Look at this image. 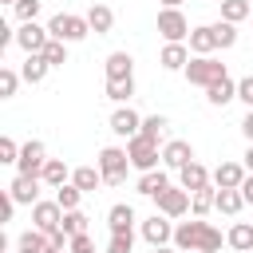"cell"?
Returning <instances> with one entry per match:
<instances>
[{
	"instance_id": "cell-1",
	"label": "cell",
	"mask_w": 253,
	"mask_h": 253,
	"mask_svg": "<svg viewBox=\"0 0 253 253\" xmlns=\"http://www.w3.org/2000/svg\"><path fill=\"white\" fill-rule=\"evenodd\" d=\"M174 249H178V253H217V249H221V229H213V225L202 221V217L178 221V225H174Z\"/></svg>"
},
{
	"instance_id": "cell-2",
	"label": "cell",
	"mask_w": 253,
	"mask_h": 253,
	"mask_svg": "<svg viewBox=\"0 0 253 253\" xmlns=\"http://www.w3.org/2000/svg\"><path fill=\"white\" fill-rule=\"evenodd\" d=\"M47 32H51V40H59V43H79V40L91 36V24H87V16L55 12V16L47 20Z\"/></svg>"
},
{
	"instance_id": "cell-3",
	"label": "cell",
	"mask_w": 253,
	"mask_h": 253,
	"mask_svg": "<svg viewBox=\"0 0 253 253\" xmlns=\"http://www.w3.org/2000/svg\"><path fill=\"white\" fill-rule=\"evenodd\" d=\"M99 174H103V186H123L126 182V170H130V158H126V146H103L99 158H95Z\"/></svg>"
},
{
	"instance_id": "cell-4",
	"label": "cell",
	"mask_w": 253,
	"mask_h": 253,
	"mask_svg": "<svg viewBox=\"0 0 253 253\" xmlns=\"http://www.w3.org/2000/svg\"><path fill=\"white\" fill-rule=\"evenodd\" d=\"M229 71H225V63L221 59H213V55H194L190 63H186V79L194 83V87H213V83H221Z\"/></svg>"
},
{
	"instance_id": "cell-5",
	"label": "cell",
	"mask_w": 253,
	"mask_h": 253,
	"mask_svg": "<svg viewBox=\"0 0 253 253\" xmlns=\"http://www.w3.org/2000/svg\"><path fill=\"white\" fill-rule=\"evenodd\" d=\"M126 158H130V166H134L138 174H146V170H158V158H162V150H158V142H154V138H146V134H134V138L126 142Z\"/></svg>"
},
{
	"instance_id": "cell-6",
	"label": "cell",
	"mask_w": 253,
	"mask_h": 253,
	"mask_svg": "<svg viewBox=\"0 0 253 253\" xmlns=\"http://www.w3.org/2000/svg\"><path fill=\"white\" fill-rule=\"evenodd\" d=\"M190 20L182 16V8H162L158 12V36L166 43H190Z\"/></svg>"
},
{
	"instance_id": "cell-7",
	"label": "cell",
	"mask_w": 253,
	"mask_h": 253,
	"mask_svg": "<svg viewBox=\"0 0 253 253\" xmlns=\"http://www.w3.org/2000/svg\"><path fill=\"white\" fill-rule=\"evenodd\" d=\"M142 241L150 245V249H162V245H174V225H170V217L166 213H150L142 225Z\"/></svg>"
},
{
	"instance_id": "cell-8",
	"label": "cell",
	"mask_w": 253,
	"mask_h": 253,
	"mask_svg": "<svg viewBox=\"0 0 253 253\" xmlns=\"http://www.w3.org/2000/svg\"><path fill=\"white\" fill-rule=\"evenodd\" d=\"M43 166H47V146H43L40 138H28V142L20 146V162H16V170H20V174L40 178V174H43Z\"/></svg>"
},
{
	"instance_id": "cell-9",
	"label": "cell",
	"mask_w": 253,
	"mask_h": 253,
	"mask_svg": "<svg viewBox=\"0 0 253 253\" xmlns=\"http://www.w3.org/2000/svg\"><path fill=\"white\" fill-rule=\"evenodd\" d=\"M59 221H63V206L51 198V202H36L32 206V229H40V233H55L59 229Z\"/></svg>"
},
{
	"instance_id": "cell-10",
	"label": "cell",
	"mask_w": 253,
	"mask_h": 253,
	"mask_svg": "<svg viewBox=\"0 0 253 253\" xmlns=\"http://www.w3.org/2000/svg\"><path fill=\"white\" fill-rule=\"evenodd\" d=\"M16 43L24 47V55H43V47L51 43V32L40 24H20L16 28Z\"/></svg>"
},
{
	"instance_id": "cell-11",
	"label": "cell",
	"mask_w": 253,
	"mask_h": 253,
	"mask_svg": "<svg viewBox=\"0 0 253 253\" xmlns=\"http://www.w3.org/2000/svg\"><path fill=\"white\" fill-rule=\"evenodd\" d=\"M190 202H194V194H190V190H182V186H170L166 194H158V198H154L158 213H166V217H182V213L190 210Z\"/></svg>"
},
{
	"instance_id": "cell-12",
	"label": "cell",
	"mask_w": 253,
	"mask_h": 253,
	"mask_svg": "<svg viewBox=\"0 0 253 253\" xmlns=\"http://www.w3.org/2000/svg\"><path fill=\"white\" fill-rule=\"evenodd\" d=\"M111 130L119 134V138H134V134H142V115L134 111V107H115V115H111Z\"/></svg>"
},
{
	"instance_id": "cell-13",
	"label": "cell",
	"mask_w": 253,
	"mask_h": 253,
	"mask_svg": "<svg viewBox=\"0 0 253 253\" xmlns=\"http://www.w3.org/2000/svg\"><path fill=\"white\" fill-rule=\"evenodd\" d=\"M40 182H43V178L16 174V178L8 182V194H12V202H16V206H36V202H40Z\"/></svg>"
},
{
	"instance_id": "cell-14",
	"label": "cell",
	"mask_w": 253,
	"mask_h": 253,
	"mask_svg": "<svg viewBox=\"0 0 253 253\" xmlns=\"http://www.w3.org/2000/svg\"><path fill=\"white\" fill-rule=\"evenodd\" d=\"M162 162H166L170 170H182V166L194 162V146H190L186 138H170V142L162 146Z\"/></svg>"
},
{
	"instance_id": "cell-15",
	"label": "cell",
	"mask_w": 253,
	"mask_h": 253,
	"mask_svg": "<svg viewBox=\"0 0 253 253\" xmlns=\"http://www.w3.org/2000/svg\"><path fill=\"white\" fill-rule=\"evenodd\" d=\"M245 178H249V170H245L241 162H221V166L213 170V186H217V190H241Z\"/></svg>"
},
{
	"instance_id": "cell-16",
	"label": "cell",
	"mask_w": 253,
	"mask_h": 253,
	"mask_svg": "<svg viewBox=\"0 0 253 253\" xmlns=\"http://www.w3.org/2000/svg\"><path fill=\"white\" fill-rule=\"evenodd\" d=\"M134 190H138L142 198H158V194L170 190V174H166V170H146V174H138Z\"/></svg>"
},
{
	"instance_id": "cell-17",
	"label": "cell",
	"mask_w": 253,
	"mask_h": 253,
	"mask_svg": "<svg viewBox=\"0 0 253 253\" xmlns=\"http://www.w3.org/2000/svg\"><path fill=\"white\" fill-rule=\"evenodd\" d=\"M178 186H182V190H190V194H198V190H206V186H210V170H206L202 162H190V166H182V170H178Z\"/></svg>"
},
{
	"instance_id": "cell-18",
	"label": "cell",
	"mask_w": 253,
	"mask_h": 253,
	"mask_svg": "<svg viewBox=\"0 0 253 253\" xmlns=\"http://www.w3.org/2000/svg\"><path fill=\"white\" fill-rule=\"evenodd\" d=\"M134 210L126 206V202H115L111 210H107V225H111V233H134Z\"/></svg>"
},
{
	"instance_id": "cell-19",
	"label": "cell",
	"mask_w": 253,
	"mask_h": 253,
	"mask_svg": "<svg viewBox=\"0 0 253 253\" xmlns=\"http://www.w3.org/2000/svg\"><path fill=\"white\" fill-rule=\"evenodd\" d=\"M190 51H194V55H213V51H217L213 24H198V28L190 32Z\"/></svg>"
},
{
	"instance_id": "cell-20",
	"label": "cell",
	"mask_w": 253,
	"mask_h": 253,
	"mask_svg": "<svg viewBox=\"0 0 253 253\" xmlns=\"http://www.w3.org/2000/svg\"><path fill=\"white\" fill-rule=\"evenodd\" d=\"M190 59H194V55H190V43H166L162 55H158V63H162L166 71H186Z\"/></svg>"
},
{
	"instance_id": "cell-21",
	"label": "cell",
	"mask_w": 253,
	"mask_h": 253,
	"mask_svg": "<svg viewBox=\"0 0 253 253\" xmlns=\"http://www.w3.org/2000/svg\"><path fill=\"white\" fill-rule=\"evenodd\" d=\"M107 79H134V55L130 51H111L107 55Z\"/></svg>"
},
{
	"instance_id": "cell-22",
	"label": "cell",
	"mask_w": 253,
	"mask_h": 253,
	"mask_svg": "<svg viewBox=\"0 0 253 253\" xmlns=\"http://www.w3.org/2000/svg\"><path fill=\"white\" fill-rule=\"evenodd\" d=\"M225 241H229V249L249 253V249H253V221H233L229 233H225Z\"/></svg>"
},
{
	"instance_id": "cell-23",
	"label": "cell",
	"mask_w": 253,
	"mask_h": 253,
	"mask_svg": "<svg viewBox=\"0 0 253 253\" xmlns=\"http://www.w3.org/2000/svg\"><path fill=\"white\" fill-rule=\"evenodd\" d=\"M43 186H51V190H59V186H67L71 182V170H67V162L63 158H47V166H43Z\"/></svg>"
},
{
	"instance_id": "cell-24",
	"label": "cell",
	"mask_w": 253,
	"mask_h": 253,
	"mask_svg": "<svg viewBox=\"0 0 253 253\" xmlns=\"http://www.w3.org/2000/svg\"><path fill=\"white\" fill-rule=\"evenodd\" d=\"M87 24H91L95 36H107L111 24H115V12H111L107 4H91V8H87Z\"/></svg>"
},
{
	"instance_id": "cell-25",
	"label": "cell",
	"mask_w": 253,
	"mask_h": 253,
	"mask_svg": "<svg viewBox=\"0 0 253 253\" xmlns=\"http://www.w3.org/2000/svg\"><path fill=\"white\" fill-rule=\"evenodd\" d=\"M71 182H75L83 194H95V190L103 186V174H99V166H75V170H71Z\"/></svg>"
},
{
	"instance_id": "cell-26",
	"label": "cell",
	"mask_w": 253,
	"mask_h": 253,
	"mask_svg": "<svg viewBox=\"0 0 253 253\" xmlns=\"http://www.w3.org/2000/svg\"><path fill=\"white\" fill-rule=\"evenodd\" d=\"M47 249H51V241L40 229H28V233L16 237V253H47Z\"/></svg>"
},
{
	"instance_id": "cell-27",
	"label": "cell",
	"mask_w": 253,
	"mask_h": 253,
	"mask_svg": "<svg viewBox=\"0 0 253 253\" xmlns=\"http://www.w3.org/2000/svg\"><path fill=\"white\" fill-rule=\"evenodd\" d=\"M51 71V63L43 59V55H28L24 63H20V75H24V83H43V75Z\"/></svg>"
},
{
	"instance_id": "cell-28",
	"label": "cell",
	"mask_w": 253,
	"mask_h": 253,
	"mask_svg": "<svg viewBox=\"0 0 253 253\" xmlns=\"http://www.w3.org/2000/svg\"><path fill=\"white\" fill-rule=\"evenodd\" d=\"M206 99H210L213 107H225V103H233V99H237V79H229V75H225L221 83H213V87L206 91Z\"/></svg>"
},
{
	"instance_id": "cell-29",
	"label": "cell",
	"mask_w": 253,
	"mask_h": 253,
	"mask_svg": "<svg viewBox=\"0 0 253 253\" xmlns=\"http://www.w3.org/2000/svg\"><path fill=\"white\" fill-rule=\"evenodd\" d=\"M241 206H245L241 190H217V198H213V210H217V213H225V217L241 213Z\"/></svg>"
},
{
	"instance_id": "cell-30",
	"label": "cell",
	"mask_w": 253,
	"mask_h": 253,
	"mask_svg": "<svg viewBox=\"0 0 253 253\" xmlns=\"http://www.w3.org/2000/svg\"><path fill=\"white\" fill-rule=\"evenodd\" d=\"M221 20H225V24L253 20V4H249V0H221Z\"/></svg>"
},
{
	"instance_id": "cell-31",
	"label": "cell",
	"mask_w": 253,
	"mask_h": 253,
	"mask_svg": "<svg viewBox=\"0 0 253 253\" xmlns=\"http://www.w3.org/2000/svg\"><path fill=\"white\" fill-rule=\"evenodd\" d=\"M87 213L83 210H63V221H59V229L67 233V237H79V233H87Z\"/></svg>"
},
{
	"instance_id": "cell-32",
	"label": "cell",
	"mask_w": 253,
	"mask_h": 253,
	"mask_svg": "<svg viewBox=\"0 0 253 253\" xmlns=\"http://www.w3.org/2000/svg\"><path fill=\"white\" fill-rule=\"evenodd\" d=\"M107 99L111 103H130L134 99V79H107Z\"/></svg>"
},
{
	"instance_id": "cell-33",
	"label": "cell",
	"mask_w": 253,
	"mask_h": 253,
	"mask_svg": "<svg viewBox=\"0 0 253 253\" xmlns=\"http://www.w3.org/2000/svg\"><path fill=\"white\" fill-rule=\"evenodd\" d=\"M55 202H59L63 210H79V202H83V190H79L75 182H67V186H59V190H55Z\"/></svg>"
},
{
	"instance_id": "cell-34",
	"label": "cell",
	"mask_w": 253,
	"mask_h": 253,
	"mask_svg": "<svg viewBox=\"0 0 253 253\" xmlns=\"http://www.w3.org/2000/svg\"><path fill=\"white\" fill-rule=\"evenodd\" d=\"M213 198H217V190H213V186H206V190H198V194H194V202H190V210H194V217H206V213L213 210Z\"/></svg>"
},
{
	"instance_id": "cell-35",
	"label": "cell",
	"mask_w": 253,
	"mask_h": 253,
	"mask_svg": "<svg viewBox=\"0 0 253 253\" xmlns=\"http://www.w3.org/2000/svg\"><path fill=\"white\" fill-rule=\"evenodd\" d=\"M40 8H43V0H16V20L20 24H36V16H40Z\"/></svg>"
},
{
	"instance_id": "cell-36",
	"label": "cell",
	"mask_w": 253,
	"mask_h": 253,
	"mask_svg": "<svg viewBox=\"0 0 253 253\" xmlns=\"http://www.w3.org/2000/svg\"><path fill=\"white\" fill-rule=\"evenodd\" d=\"M213 36H217V47L225 51V47H233V43H237V24L217 20V24H213Z\"/></svg>"
},
{
	"instance_id": "cell-37",
	"label": "cell",
	"mask_w": 253,
	"mask_h": 253,
	"mask_svg": "<svg viewBox=\"0 0 253 253\" xmlns=\"http://www.w3.org/2000/svg\"><path fill=\"white\" fill-rule=\"evenodd\" d=\"M20 71H12V67H0V99H12L16 95V87H20Z\"/></svg>"
},
{
	"instance_id": "cell-38",
	"label": "cell",
	"mask_w": 253,
	"mask_h": 253,
	"mask_svg": "<svg viewBox=\"0 0 253 253\" xmlns=\"http://www.w3.org/2000/svg\"><path fill=\"white\" fill-rule=\"evenodd\" d=\"M43 59H47L51 67H63V63H67V43H59V40H51V43L43 47Z\"/></svg>"
},
{
	"instance_id": "cell-39",
	"label": "cell",
	"mask_w": 253,
	"mask_h": 253,
	"mask_svg": "<svg viewBox=\"0 0 253 253\" xmlns=\"http://www.w3.org/2000/svg\"><path fill=\"white\" fill-rule=\"evenodd\" d=\"M162 130H166V115H146V119H142V134H146V138L158 142Z\"/></svg>"
},
{
	"instance_id": "cell-40",
	"label": "cell",
	"mask_w": 253,
	"mask_h": 253,
	"mask_svg": "<svg viewBox=\"0 0 253 253\" xmlns=\"http://www.w3.org/2000/svg\"><path fill=\"white\" fill-rule=\"evenodd\" d=\"M130 249H134V233H111L107 253H130Z\"/></svg>"
},
{
	"instance_id": "cell-41",
	"label": "cell",
	"mask_w": 253,
	"mask_h": 253,
	"mask_svg": "<svg viewBox=\"0 0 253 253\" xmlns=\"http://www.w3.org/2000/svg\"><path fill=\"white\" fill-rule=\"evenodd\" d=\"M0 162H8V166H16L20 162V146H16V138H0Z\"/></svg>"
},
{
	"instance_id": "cell-42",
	"label": "cell",
	"mask_w": 253,
	"mask_h": 253,
	"mask_svg": "<svg viewBox=\"0 0 253 253\" xmlns=\"http://www.w3.org/2000/svg\"><path fill=\"white\" fill-rule=\"evenodd\" d=\"M237 99L253 111V75H245V79H237Z\"/></svg>"
},
{
	"instance_id": "cell-43",
	"label": "cell",
	"mask_w": 253,
	"mask_h": 253,
	"mask_svg": "<svg viewBox=\"0 0 253 253\" xmlns=\"http://www.w3.org/2000/svg\"><path fill=\"white\" fill-rule=\"evenodd\" d=\"M67 253H95V241H91L87 233H79V237H71V245H67Z\"/></svg>"
},
{
	"instance_id": "cell-44",
	"label": "cell",
	"mask_w": 253,
	"mask_h": 253,
	"mask_svg": "<svg viewBox=\"0 0 253 253\" xmlns=\"http://www.w3.org/2000/svg\"><path fill=\"white\" fill-rule=\"evenodd\" d=\"M241 198H245V206H253V174L241 182Z\"/></svg>"
},
{
	"instance_id": "cell-45",
	"label": "cell",
	"mask_w": 253,
	"mask_h": 253,
	"mask_svg": "<svg viewBox=\"0 0 253 253\" xmlns=\"http://www.w3.org/2000/svg\"><path fill=\"white\" fill-rule=\"evenodd\" d=\"M241 134L253 142V111H245V119H241Z\"/></svg>"
},
{
	"instance_id": "cell-46",
	"label": "cell",
	"mask_w": 253,
	"mask_h": 253,
	"mask_svg": "<svg viewBox=\"0 0 253 253\" xmlns=\"http://www.w3.org/2000/svg\"><path fill=\"white\" fill-rule=\"evenodd\" d=\"M241 158H245V162H241V166H245V170H249V174H253V142H249V150H245V154H241Z\"/></svg>"
},
{
	"instance_id": "cell-47",
	"label": "cell",
	"mask_w": 253,
	"mask_h": 253,
	"mask_svg": "<svg viewBox=\"0 0 253 253\" xmlns=\"http://www.w3.org/2000/svg\"><path fill=\"white\" fill-rule=\"evenodd\" d=\"M162 8H182V0H162Z\"/></svg>"
},
{
	"instance_id": "cell-48",
	"label": "cell",
	"mask_w": 253,
	"mask_h": 253,
	"mask_svg": "<svg viewBox=\"0 0 253 253\" xmlns=\"http://www.w3.org/2000/svg\"><path fill=\"white\" fill-rule=\"evenodd\" d=\"M154 253H178V249H170V245H162V249H154Z\"/></svg>"
},
{
	"instance_id": "cell-49",
	"label": "cell",
	"mask_w": 253,
	"mask_h": 253,
	"mask_svg": "<svg viewBox=\"0 0 253 253\" xmlns=\"http://www.w3.org/2000/svg\"><path fill=\"white\" fill-rule=\"evenodd\" d=\"M4 4H12V8H16V0H4Z\"/></svg>"
},
{
	"instance_id": "cell-50",
	"label": "cell",
	"mask_w": 253,
	"mask_h": 253,
	"mask_svg": "<svg viewBox=\"0 0 253 253\" xmlns=\"http://www.w3.org/2000/svg\"><path fill=\"white\" fill-rule=\"evenodd\" d=\"M47 253H59V249H47Z\"/></svg>"
}]
</instances>
